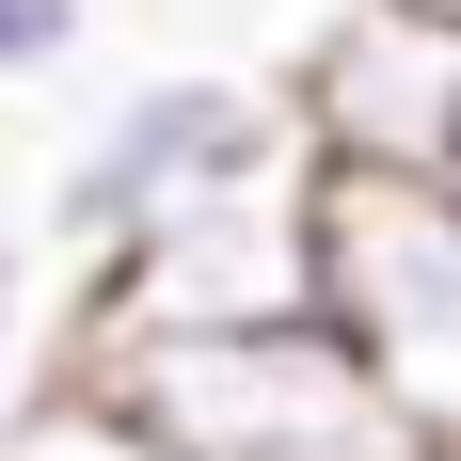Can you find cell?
<instances>
[{
	"label": "cell",
	"mask_w": 461,
	"mask_h": 461,
	"mask_svg": "<svg viewBox=\"0 0 461 461\" xmlns=\"http://www.w3.org/2000/svg\"><path fill=\"white\" fill-rule=\"evenodd\" d=\"M48 366H80L95 398H128L143 429L176 461H429L398 429L334 319H271V334H95V350H48Z\"/></svg>",
	"instance_id": "1"
},
{
	"label": "cell",
	"mask_w": 461,
	"mask_h": 461,
	"mask_svg": "<svg viewBox=\"0 0 461 461\" xmlns=\"http://www.w3.org/2000/svg\"><path fill=\"white\" fill-rule=\"evenodd\" d=\"M271 176H319L303 128H286V80H239V64H143V80L64 143L48 239L95 271V255H128L143 223L223 207V191H271Z\"/></svg>",
	"instance_id": "2"
},
{
	"label": "cell",
	"mask_w": 461,
	"mask_h": 461,
	"mask_svg": "<svg viewBox=\"0 0 461 461\" xmlns=\"http://www.w3.org/2000/svg\"><path fill=\"white\" fill-rule=\"evenodd\" d=\"M319 319L398 398V429L461 461V191L446 176H319Z\"/></svg>",
	"instance_id": "3"
},
{
	"label": "cell",
	"mask_w": 461,
	"mask_h": 461,
	"mask_svg": "<svg viewBox=\"0 0 461 461\" xmlns=\"http://www.w3.org/2000/svg\"><path fill=\"white\" fill-rule=\"evenodd\" d=\"M271 319H319V176H271V191L143 223L128 255L80 271L48 350H95V334H271Z\"/></svg>",
	"instance_id": "4"
},
{
	"label": "cell",
	"mask_w": 461,
	"mask_h": 461,
	"mask_svg": "<svg viewBox=\"0 0 461 461\" xmlns=\"http://www.w3.org/2000/svg\"><path fill=\"white\" fill-rule=\"evenodd\" d=\"M286 128L319 176H446L461 159V0H334L286 48Z\"/></svg>",
	"instance_id": "5"
},
{
	"label": "cell",
	"mask_w": 461,
	"mask_h": 461,
	"mask_svg": "<svg viewBox=\"0 0 461 461\" xmlns=\"http://www.w3.org/2000/svg\"><path fill=\"white\" fill-rule=\"evenodd\" d=\"M0 461H176V446H159V429H143L128 398H95L80 366H48L32 398L0 414Z\"/></svg>",
	"instance_id": "6"
},
{
	"label": "cell",
	"mask_w": 461,
	"mask_h": 461,
	"mask_svg": "<svg viewBox=\"0 0 461 461\" xmlns=\"http://www.w3.org/2000/svg\"><path fill=\"white\" fill-rule=\"evenodd\" d=\"M32 382H48V255L0 223V414H16Z\"/></svg>",
	"instance_id": "7"
},
{
	"label": "cell",
	"mask_w": 461,
	"mask_h": 461,
	"mask_svg": "<svg viewBox=\"0 0 461 461\" xmlns=\"http://www.w3.org/2000/svg\"><path fill=\"white\" fill-rule=\"evenodd\" d=\"M80 32H95V0H0V95H16V80H64Z\"/></svg>",
	"instance_id": "8"
},
{
	"label": "cell",
	"mask_w": 461,
	"mask_h": 461,
	"mask_svg": "<svg viewBox=\"0 0 461 461\" xmlns=\"http://www.w3.org/2000/svg\"><path fill=\"white\" fill-rule=\"evenodd\" d=\"M446 191H461V159H446Z\"/></svg>",
	"instance_id": "9"
}]
</instances>
